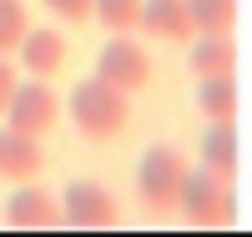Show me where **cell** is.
Returning a JSON list of instances; mask_svg holds the SVG:
<instances>
[{"mask_svg": "<svg viewBox=\"0 0 252 237\" xmlns=\"http://www.w3.org/2000/svg\"><path fill=\"white\" fill-rule=\"evenodd\" d=\"M66 111H71L76 132L86 141H111V136L126 132V121H131V91H121V86L101 81V76H86L81 86H71Z\"/></svg>", "mask_w": 252, "mask_h": 237, "instance_id": "1", "label": "cell"}, {"mask_svg": "<svg viewBox=\"0 0 252 237\" xmlns=\"http://www.w3.org/2000/svg\"><path fill=\"white\" fill-rule=\"evenodd\" d=\"M187 177H192V167H187L182 152L172 146H146V157L136 167V202L146 212H177L182 207V192H187Z\"/></svg>", "mask_w": 252, "mask_h": 237, "instance_id": "2", "label": "cell"}, {"mask_svg": "<svg viewBox=\"0 0 252 237\" xmlns=\"http://www.w3.org/2000/svg\"><path fill=\"white\" fill-rule=\"evenodd\" d=\"M182 217L192 222V227H202V232H227L237 222V197H232V182L227 177H217V171H192L187 177V192H182Z\"/></svg>", "mask_w": 252, "mask_h": 237, "instance_id": "3", "label": "cell"}, {"mask_svg": "<svg viewBox=\"0 0 252 237\" xmlns=\"http://www.w3.org/2000/svg\"><path fill=\"white\" fill-rule=\"evenodd\" d=\"M61 222L76 232H111L121 222V207L101 182H71L61 192Z\"/></svg>", "mask_w": 252, "mask_h": 237, "instance_id": "4", "label": "cell"}, {"mask_svg": "<svg viewBox=\"0 0 252 237\" xmlns=\"http://www.w3.org/2000/svg\"><path fill=\"white\" fill-rule=\"evenodd\" d=\"M96 76L111 81V86H121V91H141V86L152 81V56H146L131 35H116V40H106V46H101V56H96Z\"/></svg>", "mask_w": 252, "mask_h": 237, "instance_id": "5", "label": "cell"}, {"mask_svg": "<svg viewBox=\"0 0 252 237\" xmlns=\"http://www.w3.org/2000/svg\"><path fill=\"white\" fill-rule=\"evenodd\" d=\"M10 132H26V136H46L51 126H56V116H61V101H56V91L46 81H26V86H15V96H10Z\"/></svg>", "mask_w": 252, "mask_h": 237, "instance_id": "6", "label": "cell"}, {"mask_svg": "<svg viewBox=\"0 0 252 237\" xmlns=\"http://www.w3.org/2000/svg\"><path fill=\"white\" fill-rule=\"evenodd\" d=\"M46 171V146L26 132H0V182H35Z\"/></svg>", "mask_w": 252, "mask_h": 237, "instance_id": "7", "label": "cell"}, {"mask_svg": "<svg viewBox=\"0 0 252 237\" xmlns=\"http://www.w3.org/2000/svg\"><path fill=\"white\" fill-rule=\"evenodd\" d=\"M56 222H61V197H51V192H40L31 182L20 187L10 197V207H5V227H15V232H46Z\"/></svg>", "mask_w": 252, "mask_h": 237, "instance_id": "8", "label": "cell"}, {"mask_svg": "<svg viewBox=\"0 0 252 237\" xmlns=\"http://www.w3.org/2000/svg\"><path fill=\"white\" fill-rule=\"evenodd\" d=\"M141 35L152 40H197V20L187 10V0H146L141 5Z\"/></svg>", "mask_w": 252, "mask_h": 237, "instance_id": "9", "label": "cell"}, {"mask_svg": "<svg viewBox=\"0 0 252 237\" xmlns=\"http://www.w3.org/2000/svg\"><path fill=\"white\" fill-rule=\"evenodd\" d=\"M197 157L207 171L232 182L237 177V162H242V146H237V121H207V132L197 136Z\"/></svg>", "mask_w": 252, "mask_h": 237, "instance_id": "10", "label": "cell"}, {"mask_svg": "<svg viewBox=\"0 0 252 237\" xmlns=\"http://www.w3.org/2000/svg\"><path fill=\"white\" fill-rule=\"evenodd\" d=\"M20 66H26L31 76H56L61 66H66V35L51 31V26H31L26 40H20Z\"/></svg>", "mask_w": 252, "mask_h": 237, "instance_id": "11", "label": "cell"}, {"mask_svg": "<svg viewBox=\"0 0 252 237\" xmlns=\"http://www.w3.org/2000/svg\"><path fill=\"white\" fill-rule=\"evenodd\" d=\"M187 61H192L197 81H207V76H237V46H232V35H197L192 51H187Z\"/></svg>", "mask_w": 252, "mask_h": 237, "instance_id": "12", "label": "cell"}, {"mask_svg": "<svg viewBox=\"0 0 252 237\" xmlns=\"http://www.w3.org/2000/svg\"><path fill=\"white\" fill-rule=\"evenodd\" d=\"M237 106H242L237 76H207V81H197V111H202V121H237Z\"/></svg>", "mask_w": 252, "mask_h": 237, "instance_id": "13", "label": "cell"}, {"mask_svg": "<svg viewBox=\"0 0 252 237\" xmlns=\"http://www.w3.org/2000/svg\"><path fill=\"white\" fill-rule=\"evenodd\" d=\"M197 20V35H232L237 26V0H187Z\"/></svg>", "mask_w": 252, "mask_h": 237, "instance_id": "14", "label": "cell"}, {"mask_svg": "<svg viewBox=\"0 0 252 237\" xmlns=\"http://www.w3.org/2000/svg\"><path fill=\"white\" fill-rule=\"evenodd\" d=\"M141 5L146 0H96V20L111 35H131V31H141Z\"/></svg>", "mask_w": 252, "mask_h": 237, "instance_id": "15", "label": "cell"}, {"mask_svg": "<svg viewBox=\"0 0 252 237\" xmlns=\"http://www.w3.org/2000/svg\"><path fill=\"white\" fill-rule=\"evenodd\" d=\"M26 31H31V10L20 5V0H0V56L20 51Z\"/></svg>", "mask_w": 252, "mask_h": 237, "instance_id": "16", "label": "cell"}, {"mask_svg": "<svg viewBox=\"0 0 252 237\" xmlns=\"http://www.w3.org/2000/svg\"><path fill=\"white\" fill-rule=\"evenodd\" d=\"M46 10L56 20H71V26H81V20L96 15V0H46Z\"/></svg>", "mask_w": 252, "mask_h": 237, "instance_id": "17", "label": "cell"}, {"mask_svg": "<svg viewBox=\"0 0 252 237\" xmlns=\"http://www.w3.org/2000/svg\"><path fill=\"white\" fill-rule=\"evenodd\" d=\"M15 86H20V76H15V66H10V56H0V116L10 111V96H15Z\"/></svg>", "mask_w": 252, "mask_h": 237, "instance_id": "18", "label": "cell"}]
</instances>
